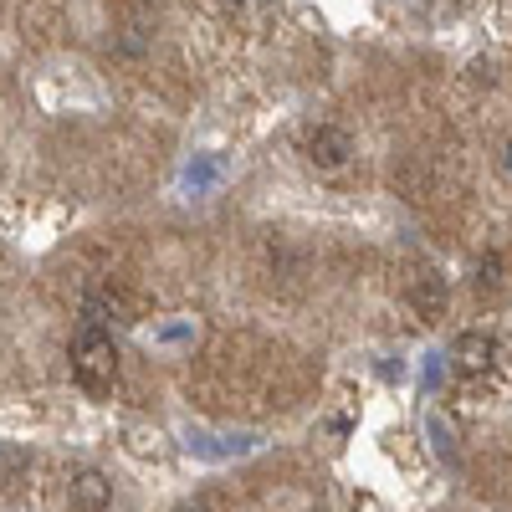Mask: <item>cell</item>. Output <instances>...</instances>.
I'll list each match as a JSON object with an SVG mask.
<instances>
[{"instance_id": "cell-1", "label": "cell", "mask_w": 512, "mask_h": 512, "mask_svg": "<svg viewBox=\"0 0 512 512\" xmlns=\"http://www.w3.org/2000/svg\"><path fill=\"white\" fill-rule=\"evenodd\" d=\"M67 354H72V379L88 395H108L113 390V379H118V349H113V333L108 328L82 323L72 333V349Z\"/></svg>"}, {"instance_id": "cell-2", "label": "cell", "mask_w": 512, "mask_h": 512, "mask_svg": "<svg viewBox=\"0 0 512 512\" xmlns=\"http://www.w3.org/2000/svg\"><path fill=\"white\" fill-rule=\"evenodd\" d=\"M303 154H308V164H313V169L333 175V169H344V164H349V154H354V139L344 134V128H333V123H318V128H308Z\"/></svg>"}, {"instance_id": "cell-3", "label": "cell", "mask_w": 512, "mask_h": 512, "mask_svg": "<svg viewBox=\"0 0 512 512\" xmlns=\"http://www.w3.org/2000/svg\"><path fill=\"white\" fill-rule=\"evenodd\" d=\"M139 318V303L128 297L123 287H98L82 297V323H93V328H118V323H134Z\"/></svg>"}, {"instance_id": "cell-4", "label": "cell", "mask_w": 512, "mask_h": 512, "mask_svg": "<svg viewBox=\"0 0 512 512\" xmlns=\"http://www.w3.org/2000/svg\"><path fill=\"white\" fill-rule=\"evenodd\" d=\"M497 364V338L492 333H461L456 344H451V369L461 374V379H482L487 369Z\"/></svg>"}, {"instance_id": "cell-5", "label": "cell", "mask_w": 512, "mask_h": 512, "mask_svg": "<svg viewBox=\"0 0 512 512\" xmlns=\"http://www.w3.org/2000/svg\"><path fill=\"white\" fill-rule=\"evenodd\" d=\"M67 497L77 512H103L113 502V482L108 472H98V466H77V472L67 477Z\"/></svg>"}, {"instance_id": "cell-6", "label": "cell", "mask_w": 512, "mask_h": 512, "mask_svg": "<svg viewBox=\"0 0 512 512\" xmlns=\"http://www.w3.org/2000/svg\"><path fill=\"white\" fill-rule=\"evenodd\" d=\"M26 472H31V456H26V446H16V441H0V497L16 492V487L26 482Z\"/></svg>"}, {"instance_id": "cell-7", "label": "cell", "mask_w": 512, "mask_h": 512, "mask_svg": "<svg viewBox=\"0 0 512 512\" xmlns=\"http://www.w3.org/2000/svg\"><path fill=\"white\" fill-rule=\"evenodd\" d=\"M410 303H415L425 318H441V308H446V282H441L436 272H420V277L410 282Z\"/></svg>"}, {"instance_id": "cell-8", "label": "cell", "mask_w": 512, "mask_h": 512, "mask_svg": "<svg viewBox=\"0 0 512 512\" xmlns=\"http://www.w3.org/2000/svg\"><path fill=\"white\" fill-rule=\"evenodd\" d=\"M175 512H221V502H216V497H190V502H180Z\"/></svg>"}, {"instance_id": "cell-9", "label": "cell", "mask_w": 512, "mask_h": 512, "mask_svg": "<svg viewBox=\"0 0 512 512\" xmlns=\"http://www.w3.org/2000/svg\"><path fill=\"white\" fill-rule=\"evenodd\" d=\"M497 267H502L497 256H487V262L477 267V287H497Z\"/></svg>"}, {"instance_id": "cell-10", "label": "cell", "mask_w": 512, "mask_h": 512, "mask_svg": "<svg viewBox=\"0 0 512 512\" xmlns=\"http://www.w3.org/2000/svg\"><path fill=\"white\" fill-rule=\"evenodd\" d=\"M507 175H512V144H507Z\"/></svg>"}]
</instances>
